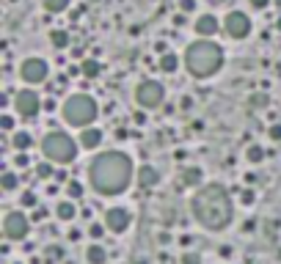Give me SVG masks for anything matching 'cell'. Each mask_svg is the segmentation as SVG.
<instances>
[{"label":"cell","instance_id":"obj_38","mask_svg":"<svg viewBox=\"0 0 281 264\" xmlns=\"http://www.w3.org/2000/svg\"><path fill=\"white\" fill-rule=\"evenodd\" d=\"M55 182H66V174H64V171H55Z\"/></svg>","mask_w":281,"mask_h":264},{"label":"cell","instance_id":"obj_29","mask_svg":"<svg viewBox=\"0 0 281 264\" xmlns=\"http://www.w3.org/2000/svg\"><path fill=\"white\" fill-rule=\"evenodd\" d=\"M240 201H243L245 206H251L254 201H257V195H254V190H243V193H240Z\"/></svg>","mask_w":281,"mask_h":264},{"label":"cell","instance_id":"obj_7","mask_svg":"<svg viewBox=\"0 0 281 264\" xmlns=\"http://www.w3.org/2000/svg\"><path fill=\"white\" fill-rule=\"evenodd\" d=\"M30 229V217L22 215V212H8L6 220H3V234L8 240H22Z\"/></svg>","mask_w":281,"mask_h":264},{"label":"cell","instance_id":"obj_26","mask_svg":"<svg viewBox=\"0 0 281 264\" xmlns=\"http://www.w3.org/2000/svg\"><path fill=\"white\" fill-rule=\"evenodd\" d=\"M22 206H30V209H36V206H39V198H36L33 190H25V193H22Z\"/></svg>","mask_w":281,"mask_h":264},{"label":"cell","instance_id":"obj_37","mask_svg":"<svg viewBox=\"0 0 281 264\" xmlns=\"http://www.w3.org/2000/svg\"><path fill=\"white\" fill-rule=\"evenodd\" d=\"M268 3H270V0H251V6H254V8H265Z\"/></svg>","mask_w":281,"mask_h":264},{"label":"cell","instance_id":"obj_19","mask_svg":"<svg viewBox=\"0 0 281 264\" xmlns=\"http://www.w3.org/2000/svg\"><path fill=\"white\" fill-rule=\"evenodd\" d=\"M80 72H83L89 80H94V77H99L102 64H99V61H94V58H89V61H83V64H80Z\"/></svg>","mask_w":281,"mask_h":264},{"label":"cell","instance_id":"obj_8","mask_svg":"<svg viewBox=\"0 0 281 264\" xmlns=\"http://www.w3.org/2000/svg\"><path fill=\"white\" fill-rule=\"evenodd\" d=\"M223 28L232 39H245V36L251 33V19L245 17L243 11H229L226 19H223Z\"/></svg>","mask_w":281,"mask_h":264},{"label":"cell","instance_id":"obj_24","mask_svg":"<svg viewBox=\"0 0 281 264\" xmlns=\"http://www.w3.org/2000/svg\"><path fill=\"white\" fill-rule=\"evenodd\" d=\"M245 157H248V163H262V160H265V149L262 146H248Z\"/></svg>","mask_w":281,"mask_h":264},{"label":"cell","instance_id":"obj_1","mask_svg":"<svg viewBox=\"0 0 281 264\" xmlns=\"http://www.w3.org/2000/svg\"><path fill=\"white\" fill-rule=\"evenodd\" d=\"M91 187L102 195H119L132 182V160L124 152H105L96 154L89 168Z\"/></svg>","mask_w":281,"mask_h":264},{"label":"cell","instance_id":"obj_35","mask_svg":"<svg viewBox=\"0 0 281 264\" xmlns=\"http://www.w3.org/2000/svg\"><path fill=\"white\" fill-rule=\"evenodd\" d=\"M102 231H105V229H102L99 223H94V226H91V229H89V234L94 237V240H99V237H102Z\"/></svg>","mask_w":281,"mask_h":264},{"label":"cell","instance_id":"obj_33","mask_svg":"<svg viewBox=\"0 0 281 264\" xmlns=\"http://www.w3.org/2000/svg\"><path fill=\"white\" fill-rule=\"evenodd\" d=\"M180 8H182V14H190L196 8V0H180Z\"/></svg>","mask_w":281,"mask_h":264},{"label":"cell","instance_id":"obj_21","mask_svg":"<svg viewBox=\"0 0 281 264\" xmlns=\"http://www.w3.org/2000/svg\"><path fill=\"white\" fill-rule=\"evenodd\" d=\"M177 66H180V58H177L174 53H168V55H163V58H160V69L168 72V75H171V72H177Z\"/></svg>","mask_w":281,"mask_h":264},{"label":"cell","instance_id":"obj_25","mask_svg":"<svg viewBox=\"0 0 281 264\" xmlns=\"http://www.w3.org/2000/svg\"><path fill=\"white\" fill-rule=\"evenodd\" d=\"M66 195H69V198H80V195H83V184L80 182H66Z\"/></svg>","mask_w":281,"mask_h":264},{"label":"cell","instance_id":"obj_17","mask_svg":"<svg viewBox=\"0 0 281 264\" xmlns=\"http://www.w3.org/2000/svg\"><path fill=\"white\" fill-rule=\"evenodd\" d=\"M11 143H14V149H17V152L22 154V152H28V149H30V143H33V138H30V132H25V129H22V132H14Z\"/></svg>","mask_w":281,"mask_h":264},{"label":"cell","instance_id":"obj_41","mask_svg":"<svg viewBox=\"0 0 281 264\" xmlns=\"http://www.w3.org/2000/svg\"><path fill=\"white\" fill-rule=\"evenodd\" d=\"M14 264H22V262H14Z\"/></svg>","mask_w":281,"mask_h":264},{"label":"cell","instance_id":"obj_23","mask_svg":"<svg viewBox=\"0 0 281 264\" xmlns=\"http://www.w3.org/2000/svg\"><path fill=\"white\" fill-rule=\"evenodd\" d=\"M50 41H53V47L64 50L66 44H69V33H66V30H53V33H50Z\"/></svg>","mask_w":281,"mask_h":264},{"label":"cell","instance_id":"obj_32","mask_svg":"<svg viewBox=\"0 0 281 264\" xmlns=\"http://www.w3.org/2000/svg\"><path fill=\"white\" fill-rule=\"evenodd\" d=\"M182 264H201V256H198V253H185V256H182Z\"/></svg>","mask_w":281,"mask_h":264},{"label":"cell","instance_id":"obj_12","mask_svg":"<svg viewBox=\"0 0 281 264\" xmlns=\"http://www.w3.org/2000/svg\"><path fill=\"white\" fill-rule=\"evenodd\" d=\"M218 28H221V22H218L212 14H201L198 17V22H196V33L198 36H204V39H209V36H215L218 33Z\"/></svg>","mask_w":281,"mask_h":264},{"label":"cell","instance_id":"obj_31","mask_svg":"<svg viewBox=\"0 0 281 264\" xmlns=\"http://www.w3.org/2000/svg\"><path fill=\"white\" fill-rule=\"evenodd\" d=\"M44 217H47V209H44V206H36V209H33V217H30V220H33V223H42Z\"/></svg>","mask_w":281,"mask_h":264},{"label":"cell","instance_id":"obj_16","mask_svg":"<svg viewBox=\"0 0 281 264\" xmlns=\"http://www.w3.org/2000/svg\"><path fill=\"white\" fill-rule=\"evenodd\" d=\"M86 262L89 264H105L108 262V251L102 245H89V251H86Z\"/></svg>","mask_w":281,"mask_h":264},{"label":"cell","instance_id":"obj_14","mask_svg":"<svg viewBox=\"0 0 281 264\" xmlns=\"http://www.w3.org/2000/svg\"><path fill=\"white\" fill-rule=\"evenodd\" d=\"M138 182H141V187H155V184L160 182V174H157L152 165H141V168H138Z\"/></svg>","mask_w":281,"mask_h":264},{"label":"cell","instance_id":"obj_20","mask_svg":"<svg viewBox=\"0 0 281 264\" xmlns=\"http://www.w3.org/2000/svg\"><path fill=\"white\" fill-rule=\"evenodd\" d=\"M42 3H44V11L50 14H61L69 8V0H42Z\"/></svg>","mask_w":281,"mask_h":264},{"label":"cell","instance_id":"obj_22","mask_svg":"<svg viewBox=\"0 0 281 264\" xmlns=\"http://www.w3.org/2000/svg\"><path fill=\"white\" fill-rule=\"evenodd\" d=\"M17 184H19V179H17V174H11V171H6V174L0 176V187L6 190H17Z\"/></svg>","mask_w":281,"mask_h":264},{"label":"cell","instance_id":"obj_5","mask_svg":"<svg viewBox=\"0 0 281 264\" xmlns=\"http://www.w3.org/2000/svg\"><path fill=\"white\" fill-rule=\"evenodd\" d=\"M42 154L50 160V163H72L75 154H78V146H75V141L66 132H47L42 141Z\"/></svg>","mask_w":281,"mask_h":264},{"label":"cell","instance_id":"obj_40","mask_svg":"<svg viewBox=\"0 0 281 264\" xmlns=\"http://www.w3.org/2000/svg\"><path fill=\"white\" fill-rule=\"evenodd\" d=\"M279 30H281V19H279Z\"/></svg>","mask_w":281,"mask_h":264},{"label":"cell","instance_id":"obj_34","mask_svg":"<svg viewBox=\"0 0 281 264\" xmlns=\"http://www.w3.org/2000/svg\"><path fill=\"white\" fill-rule=\"evenodd\" d=\"M14 163H17V168H28V163H30V160H28V154H17V157H14Z\"/></svg>","mask_w":281,"mask_h":264},{"label":"cell","instance_id":"obj_11","mask_svg":"<svg viewBox=\"0 0 281 264\" xmlns=\"http://www.w3.org/2000/svg\"><path fill=\"white\" fill-rule=\"evenodd\" d=\"M130 220H132L130 212L121 209V206H113V209L105 212V229L113 231V234H121V231L130 229Z\"/></svg>","mask_w":281,"mask_h":264},{"label":"cell","instance_id":"obj_3","mask_svg":"<svg viewBox=\"0 0 281 264\" xmlns=\"http://www.w3.org/2000/svg\"><path fill=\"white\" fill-rule=\"evenodd\" d=\"M185 66L193 77H212L223 66V53L215 41L209 39L193 41L185 53Z\"/></svg>","mask_w":281,"mask_h":264},{"label":"cell","instance_id":"obj_15","mask_svg":"<svg viewBox=\"0 0 281 264\" xmlns=\"http://www.w3.org/2000/svg\"><path fill=\"white\" fill-rule=\"evenodd\" d=\"M201 168H185L182 171V179H180V184L182 187H198L201 184Z\"/></svg>","mask_w":281,"mask_h":264},{"label":"cell","instance_id":"obj_9","mask_svg":"<svg viewBox=\"0 0 281 264\" xmlns=\"http://www.w3.org/2000/svg\"><path fill=\"white\" fill-rule=\"evenodd\" d=\"M14 107H17L19 116L33 118L39 110H42V99H39L36 91H19V94L14 96Z\"/></svg>","mask_w":281,"mask_h":264},{"label":"cell","instance_id":"obj_10","mask_svg":"<svg viewBox=\"0 0 281 264\" xmlns=\"http://www.w3.org/2000/svg\"><path fill=\"white\" fill-rule=\"evenodd\" d=\"M19 75H22L25 83H42V80H47L50 69L42 58H25L22 66H19Z\"/></svg>","mask_w":281,"mask_h":264},{"label":"cell","instance_id":"obj_27","mask_svg":"<svg viewBox=\"0 0 281 264\" xmlns=\"http://www.w3.org/2000/svg\"><path fill=\"white\" fill-rule=\"evenodd\" d=\"M36 176L39 179H47V176H55V174H53V168H50V163H39L36 165Z\"/></svg>","mask_w":281,"mask_h":264},{"label":"cell","instance_id":"obj_30","mask_svg":"<svg viewBox=\"0 0 281 264\" xmlns=\"http://www.w3.org/2000/svg\"><path fill=\"white\" fill-rule=\"evenodd\" d=\"M0 129H3V132H11L14 129V118L11 116H0Z\"/></svg>","mask_w":281,"mask_h":264},{"label":"cell","instance_id":"obj_39","mask_svg":"<svg viewBox=\"0 0 281 264\" xmlns=\"http://www.w3.org/2000/svg\"><path fill=\"white\" fill-rule=\"evenodd\" d=\"M132 118H135L138 124H144V121H146V116H144V113H141V110H138V113H135V116H132Z\"/></svg>","mask_w":281,"mask_h":264},{"label":"cell","instance_id":"obj_13","mask_svg":"<svg viewBox=\"0 0 281 264\" xmlns=\"http://www.w3.org/2000/svg\"><path fill=\"white\" fill-rule=\"evenodd\" d=\"M99 143H102V129L89 127V129L80 132V146H83V149H96Z\"/></svg>","mask_w":281,"mask_h":264},{"label":"cell","instance_id":"obj_28","mask_svg":"<svg viewBox=\"0 0 281 264\" xmlns=\"http://www.w3.org/2000/svg\"><path fill=\"white\" fill-rule=\"evenodd\" d=\"M268 135H270L273 143H281V124H273V127L268 129Z\"/></svg>","mask_w":281,"mask_h":264},{"label":"cell","instance_id":"obj_4","mask_svg":"<svg viewBox=\"0 0 281 264\" xmlns=\"http://www.w3.org/2000/svg\"><path fill=\"white\" fill-rule=\"evenodd\" d=\"M96 113H99V107H96V102L91 99L89 94L69 96V99L64 102V107H61V116H64L66 124H72V127H86V129H89V124L96 118Z\"/></svg>","mask_w":281,"mask_h":264},{"label":"cell","instance_id":"obj_18","mask_svg":"<svg viewBox=\"0 0 281 264\" xmlns=\"http://www.w3.org/2000/svg\"><path fill=\"white\" fill-rule=\"evenodd\" d=\"M55 215H58L61 220H75L78 209H75V204H72V201H61V204L55 206Z\"/></svg>","mask_w":281,"mask_h":264},{"label":"cell","instance_id":"obj_36","mask_svg":"<svg viewBox=\"0 0 281 264\" xmlns=\"http://www.w3.org/2000/svg\"><path fill=\"white\" fill-rule=\"evenodd\" d=\"M155 50H157L160 55H168V44H166V41H157V44H155Z\"/></svg>","mask_w":281,"mask_h":264},{"label":"cell","instance_id":"obj_2","mask_svg":"<svg viewBox=\"0 0 281 264\" xmlns=\"http://www.w3.org/2000/svg\"><path fill=\"white\" fill-rule=\"evenodd\" d=\"M190 212L209 231H223L232 223V198L221 184H204L190 198Z\"/></svg>","mask_w":281,"mask_h":264},{"label":"cell","instance_id":"obj_6","mask_svg":"<svg viewBox=\"0 0 281 264\" xmlns=\"http://www.w3.org/2000/svg\"><path fill=\"white\" fill-rule=\"evenodd\" d=\"M135 99L141 107H160L163 99H166V88L157 80H144L135 88Z\"/></svg>","mask_w":281,"mask_h":264}]
</instances>
